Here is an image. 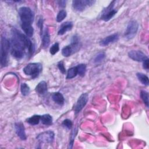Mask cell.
<instances>
[{"label":"cell","instance_id":"obj_1","mask_svg":"<svg viewBox=\"0 0 149 149\" xmlns=\"http://www.w3.org/2000/svg\"><path fill=\"white\" fill-rule=\"evenodd\" d=\"M12 34L10 41L12 49L20 50L31 55L34 51V47L29 38L16 29L12 30Z\"/></svg>","mask_w":149,"mask_h":149},{"label":"cell","instance_id":"obj_10","mask_svg":"<svg viewBox=\"0 0 149 149\" xmlns=\"http://www.w3.org/2000/svg\"><path fill=\"white\" fill-rule=\"evenodd\" d=\"M128 56L132 60L137 62H143L146 59H148L147 56L140 51H130L128 52Z\"/></svg>","mask_w":149,"mask_h":149},{"label":"cell","instance_id":"obj_24","mask_svg":"<svg viewBox=\"0 0 149 149\" xmlns=\"http://www.w3.org/2000/svg\"><path fill=\"white\" fill-rule=\"evenodd\" d=\"M78 74L80 76H84L86 72V65L83 63L77 65L76 66Z\"/></svg>","mask_w":149,"mask_h":149},{"label":"cell","instance_id":"obj_20","mask_svg":"<svg viewBox=\"0 0 149 149\" xmlns=\"http://www.w3.org/2000/svg\"><path fill=\"white\" fill-rule=\"evenodd\" d=\"M41 122L45 125H51L52 124V117L49 114H44L41 116Z\"/></svg>","mask_w":149,"mask_h":149},{"label":"cell","instance_id":"obj_11","mask_svg":"<svg viewBox=\"0 0 149 149\" xmlns=\"http://www.w3.org/2000/svg\"><path fill=\"white\" fill-rule=\"evenodd\" d=\"M15 127L16 130V133L18 136V137L22 140H26L27 139V137L25 132V128L23 123L21 122L15 123Z\"/></svg>","mask_w":149,"mask_h":149},{"label":"cell","instance_id":"obj_27","mask_svg":"<svg viewBox=\"0 0 149 149\" xmlns=\"http://www.w3.org/2000/svg\"><path fill=\"white\" fill-rule=\"evenodd\" d=\"M21 93L23 95L26 96L30 93V87L26 83H22L20 86Z\"/></svg>","mask_w":149,"mask_h":149},{"label":"cell","instance_id":"obj_4","mask_svg":"<svg viewBox=\"0 0 149 149\" xmlns=\"http://www.w3.org/2000/svg\"><path fill=\"white\" fill-rule=\"evenodd\" d=\"M42 69V65L40 63H30L23 68V70L25 74L35 79L38 76Z\"/></svg>","mask_w":149,"mask_h":149},{"label":"cell","instance_id":"obj_33","mask_svg":"<svg viewBox=\"0 0 149 149\" xmlns=\"http://www.w3.org/2000/svg\"><path fill=\"white\" fill-rule=\"evenodd\" d=\"M58 68L59 69L60 72L62 74H65L66 73V69L64 65V63L62 61H59L58 63Z\"/></svg>","mask_w":149,"mask_h":149},{"label":"cell","instance_id":"obj_13","mask_svg":"<svg viewBox=\"0 0 149 149\" xmlns=\"http://www.w3.org/2000/svg\"><path fill=\"white\" fill-rule=\"evenodd\" d=\"M42 45L43 48H47L50 44V36L49 34L48 29L45 28L44 31H42Z\"/></svg>","mask_w":149,"mask_h":149},{"label":"cell","instance_id":"obj_17","mask_svg":"<svg viewBox=\"0 0 149 149\" xmlns=\"http://www.w3.org/2000/svg\"><path fill=\"white\" fill-rule=\"evenodd\" d=\"M52 100L57 104L59 105H63L65 102V99L62 93L60 92L54 93L52 95Z\"/></svg>","mask_w":149,"mask_h":149},{"label":"cell","instance_id":"obj_3","mask_svg":"<svg viewBox=\"0 0 149 149\" xmlns=\"http://www.w3.org/2000/svg\"><path fill=\"white\" fill-rule=\"evenodd\" d=\"M18 13L22 23L32 24L34 20V13L30 8L22 6L19 8Z\"/></svg>","mask_w":149,"mask_h":149},{"label":"cell","instance_id":"obj_34","mask_svg":"<svg viewBox=\"0 0 149 149\" xmlns=\"http://www.w3.org/2000/svg\"><path fill=\"white\" fill-rule=\"evenodd\" d=\"M148 62H149L148 58L143 61V68L146 69V70H148V68H149V63H148Z\"/></svg>","mask_w":149,"mask_h":149},{"label":"cell","instance_id":"obj_8","mask_svg":"<svg viewBox=\"0 0 149 149\" xmlns=\"http://www.w3.org/2000/svg\"><path fill=\"white\" fill-rule=\"evenodd\" d=\"M55 134L51 130H48L40 133L37 136V139L40 143L51 144L54 140Z\"/></svg>","mask_w":149,"mask_h":149},{"label":"cell","instance_id":"obj_21","mask_svg":"<svg viewBox=\"0 0 149 149\" xmlns=\"http://www.w3.org/2000/svg\"><path fill=\"white\" fill-rule=\"evenodd\" d=\"M78 74L77 72V69L76 66L70 68V69H68L67 72V76H66V79H71L76 77Z\"/></svg>","mask_w":149,"mask_h":149},{"label":"cell","instance_id":"obj_2","mask_svg":"<svg viewBox=\"0 0 149 149\" xmlns=\"http://www.w3.org/2000/svg\"><path fill=\"white\" fill-rule=\"evenodd\" d=\"M10 48V41L5 37L2 36L1 38V65L2 67L7 66L8 51Z\"/></svg>","mask_w":149,"mask_h":149},{"label":"cell","instance_id":"obj_18","mask_svg":"<svg viewBox=\"0 0 149 149\" xmlns=\"http://www.w3.org/2000/svg\"><path fill=\"white\" fill-rule=\"evenodd\" d=\"M73 51V52L79 49L80 47V41L79 37L77 35H74L72 37L71 43L70 45Z\"/></svg>","mask_w":149,"mask_h":149},{"label":"cell","instance_id":"obj_22","mask_svg":"<svg viewBox=\"0 0 149 149\" xmlns=\"http://www.w3.org/2000/svg\"><path fill=\"white\" fill-rule=\"evenodd\" d=\"M136 76L139 79V80L144 85L148 86L149 84V80L148 77L142 73H137L136 74Z\"/></svg>","mask_w":149,"mask_h":149},{"label":"cell","instance_id":"obj_6","mask_svg":"<svg viewBox=\"0 0 149 149\" xmlns=\"http://www.w3.org/2000/svg\"><path fill=\"white\" fill-rule=\"evenodd\" d=\"M116 1H112L108 7L105 9L102 13L101 14V19L105 22L109 21L110 19H111L117 13V10L114 9V5Z\"/></svg>","mask_w":149,"mask_h":149},{"label":"cell","instance_id":"obj_30","mask_svg":"<svg viewBox=\"0 0 149 149\" xmlns=\"http://www.w3.org/2000/svg\"><path fill=\"white\" fill-rule=\"evenodd\" d=\"M105 58V54L104 52H99L95 57L94 58V62L95 63H100L101 62H102L104 58Z\"/></svg>","mask_w":149,"mask_h":149},{"label":"cell","instance_id":"obj_26","mask_svg":"<svg viewBox=\"0 0 149 149\" xmlns=\"http://www.w3.org/2000/svg\"><path fill=\"white\" fill-rule=\"evenodd\" d=\"M67 16V13L66 12V10L62 9V10H61L57 16H56V20L58 22H61L62 20H64V19Z\"/></svg>","mask_w":149,"mask_h":149},{"label":"cell","instance_id":"obj_23","mask_svg":"<svg viewBox=\"0 0 149 149\" xmlns=\"http://www.w3.org/2000/svg\"><path fill=\"white\" fill-rule=\"evenodd\" d=\"M73 52V51L70 45L64 47L62 49V54L65 57H68L70 56Z\"/></svg>","mask_w":149,"mask_h":149},{"label":"cell","instance_id":"obj_9","mask_svg":"<svg viewBox=\"0 0 149 149\" xmlns=\"http://www.w3.org/2000/svg\"><path fill=\"white\" fill-rule=\"evenodd\" d=\"M88 100V95L87 93H83L80 95L74 107V111L76 114H77L82 110V109L86 105Z\"/></svg>","mask_w":149,"mask_h":149},{"label":"cell","instance_id":"obj_16","mask_svg":"<svg viewBox=\"0 0 149 149\" xmlns=\"http://www.w3.org/2000/svg\"><path fill=\"white\" fill-rule=\"evenodd\" d=\"M21 27L23 31L25 33L26 35L29 38L31 37L34 33V29L31 24H25L21 23Z\"/></svg>","mask_w":149,"mask_h":149},{"label":"cell","instance_id":"obj_12","mask_svg":"<svg viewBox=\"0 0 149 149\" xmlns=\"http://www.w3.org/2000/svg\"><path fill=\"white\" fill-rule=\"evenodd\" d=\"M119 39V34L118 33H115L111 35H109L105 38H103L100 41V44L101 46H107L111 43L115 42L117 41Z\"/></svg>","mask_w":149,"mask_h":149},{"label":"cell","instance_id":"obj_32","mask_svg":"<svg viewBox=\"0 0 149 149\" xmlns=\"http://www.w3.org/2000/svg\"><path fill=\"white\" fill-rule=\"evenodd\" d=\"M62 125L64 126L65 127H66V128L70 129L72 128V122L71 121V120L70 119H65L63 122H62Z\"/></svg>","mask_w":149,"mask_h":149},{"label":"cell","instance_id":"obj_7","mask_svg":"<svg viewBox=\"0 0 149 149\" xmlns=\"http://www.w3.org/2000/svg\"><path fill=\"white\" fill-rule=\"evenodd\" d=\"M95 2V1L91 0H74L72 1V6L75 10L81 12L84 10L86 7L93 5Z\"/></svg>","mask_w":149,"mask_h":149},{"label":"cell","instance_id":"obj_14","mask_svg":"<svg viewBox=\"0 0 149 149\" xmlns=\"http://www.w3.org/2000/svg\"><path fill=\"white\" fill-rule=\"evenodd\" d=\"M72 27H73L72 22H65L61 25V26L58 32V34L59 36L63 35L67 31L70 30L72 29Z\"/></svg>","mask_w":149,"mask_h":149},{"label":"cell","instance_id":"obj_29","mask_svg":"<svg viewBox=\"0 0 149 149\" xmlns=\"http://www.w3.org/2000/svg\"><path fill=\"white\" fill-rule=\"evenodd\" d=\"M59 50V45L58 42L54 43L49 49V52L52 55L56 54Z\"/></svg>","mask_w":149,"mask_h":149},{"label":"cell","instance_id":"obj_25","mask_svg":"<svg viewBox=\"0 0 149 149\" xmlns=\"http://www.w3.org/2000/svg\"><path fill=\"white\" fill-rule=\"evenodd\" d=\"M140 97L142 100L143 101L145 105L148 107V93L145 90H141L140 91Z\"/></svg>","mask_w":149,"mask_h":149},{"label":"cell","instance_id":"obj_31","mask_svg":"<svg viewBox=\"0 0 149 149\" xmlns=\"http://www.w3.org/2000/svg\"><path fill=\"white\" fill-rule=\"evenodd\" d=\"M77 128H74L73 131L71 133V135H70V142H69V148H72L73 147V142H74V139L75 138L76 134H77Z\"/></svg>","mask_w":149,"mask_h":149},{"label":"cell","instance_id":"obj_35","mask_svg":"<svg viewBox=\"0 0 149 149\" xmlns=\"http://www.w3.org/2000/svg\"><path fill=\"white\" fill-rule=\"evenodd\" d=\"M58 3L59 4V6L61 7H65L66 6V1H58Z\"/></svg>","mask_w":149,"mask_h":149},{"label":"cell","instance_id":"obj_15","mask_svg":"<svg viewBox=\"0 0 149 149\" xmlns=\"http://www.w3.org/2000/svg\"><path fill=\"white\" fill-rule=\"evenodd\" d=\"M47 89L48 86L47 83L45 81H41L40 83H38V84L36 86L35 90L38 94L43 95L47 93Z\"/></svg>","mask_w":149,"mask_h":149},{"label":"cell","instance_id":"obj_28","mask_svg":"<svg viewBox=\"0 0 149 149\" xmlns=\"http://www.w3.org/2000/svg\"><path fill=\"white\" fill-rule=\"evenodd\" d=\"M24 54V52L20 50L13 49H11V54L12 55V56L17 59L22 58Z\"/></svg>","mask_w":149,"mask_h":149},{"label":"cell","instance_id":"obj_19","mask_svg":"<svg viewBox=\"0 0 149 149\" xmlns=\"http://www.w3.org/2000/svg\"><path fill=\"white\" fill-rule=\"evenodd\" d=\"M27 122L31 125H37L41 121V116L39 115H34L29 118L26 120Z\"/></svg>","mask_w":149,"mask_h":149},{"label":"cell","instance_id":"obj_5","mask_svg":"<svg viewBox=\"0 0 149 149\" xmlns=\"http://www.w3.org/2000/svg\"><path fill=\"white\" fill-rule=\"evenodd\" d=\"M139 29V23L135 20H131L127 24L126 31L125 32V37L130 40L134 38L136 36Z\"/></svg>","mask_w":149,"mask_h":149}]
</instances>
